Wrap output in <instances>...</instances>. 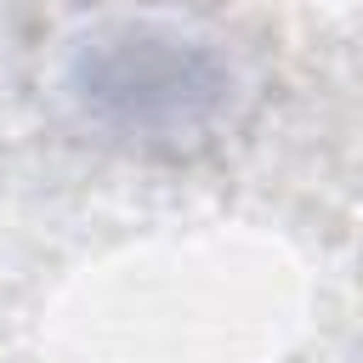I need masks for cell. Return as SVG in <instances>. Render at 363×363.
<instances>
[{"mask_svg": "<svg viewBox=\"0 0 363 363\" xmlns=\"http://www.w3.org/2000/svg\"><path fill=\"white\" fill-rule=\"evenodd\" d=\"M74 96L119 136L182 147L210 136L238 96L233 57L170 17H108L74 45Z\"/></svg>", "mask_w": 363, "mask_h": 363, "instance_id": "cell-1", "label": "cell"}]
</instances>
